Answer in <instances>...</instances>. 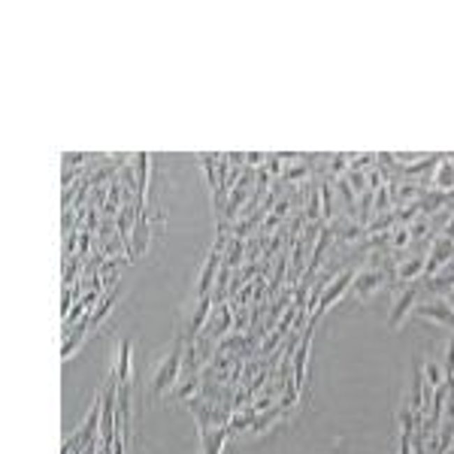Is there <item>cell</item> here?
Masks as SVG:
<instances>
[{
  "mask_svg": "<svg viewBox=\"0 0 454 454\" xmlns=\"http://www.w3.org/2000/svg\"><path fill=\"white\" fill-rule=\"evenodd\" d=\"M182 367H185V345H182V339H176V345H173V351L158 363V369H154L152 394H154V397H163L170 388H176Z\"/></svg>",
  "mask_w": 454,
  "mask_h": 454,
  "instance_id": "6da1fadb",
  "label": "cell"
},
{
  "mask_svg": "<svg viewBox=\"0 0 454 454\" xmlns=\"http://www.w3.org/2000/svg\"><path fill=\"white\" fill-rule=\"evenodd\" d=\"M418 285H421V281H412V285H403L397 291L394 303H390V312H388V327H390V330H397V327L406 321V315L415 312L418 297H421V288H418Z\"/></svg>",
  "mask_w": 454,
  "mask_h": 454,
  "instance_id": "7a4b0ae2",
  "label": "cell"
},
{
  "mask_svg": "<svg viewBox=\"0 0 454 454\" xmlns=\"http://www.w3.org/2000/svg\"><path fill=\"white\" fill-rule=\"evenodd\" d=\"M351 281H354V270H342L339 276L333 279V285H327L324 291H321V297H318V303H315V312H312V318H309V324H315L318 318H321L327 309L330 306H336L342 300V294L345 291L351 288Z\"/></svg>",
  "mask_w": 454,
  "mask_h": 454,
  "instance_id": "3957f363",
  "label": "cell"
},
{
  "mask_svg": "<svg viewBox=\"0 0 454 454\" xmlns=\"http://www.w3.org/2000/svg\"><path fill=\"white\" fill-rule=\"evenodd\" d=\"M415 315L424 318V321H433V324H439V327H448V330H454V306L445 297H430V300H424V303H418L415 306Z\"/></svg>",
  "mask_w": 454,
  "mask_h": 454,
  "instance_id": "277c9868",
  "label": "cell"
},
{
  "mask_svg": "<svg viewBox=\"0 0 454 454\" xmlns=\"http://www.w3.org/2000/svg\"><path fill=\"white\" fill-rule=\"evenodd\" d=\"M454 258V240L451 236H436L430 242V254H427V270L424 276H439V272L448 267V261Z\"/></svg>",
  "mask_w": 454,
  "mask_h": 454,
  "instance_id": "5b68a950",
  "label": "cell"
},
{
  "mask_svg": "<svg viewBox=\"0 0 454 454\" xmlns=\"http://www.w3.org/2000/svg\"><path fill=\"white\" fill-rule=\"evenodd\" d=\"M381 285H385V272H381L379 267H363V270L354 272L351 291L358 294V300H369Z\"/></svg>",
  "mask_w": 454,
  "mask_h": 454,
  "instance_id": "8992f818",
  "label": "cell"
},
{
  "mask_svg": "<svg viewBox=\"0 0 454 454\" xmlns=\"http://www.w3.org/2000/svg\"><path fill=\"white\" fill-rule=\"evenodd\" d=\"M149 152H140L133 158V170H136V215H145V200H149Z\"/></svg>",
  "mask_w": 454,
  "mask_h": 454,
  "instance_id": "52a82bcc",
  "label": "cell"
},
{
  "mask_svg": "<svg viewBox=\"0 0 454 454\" xmlns=\"http://www.w3.org/2000/svg\"><path fill=\"white\" fill-rule=\"evenodd\" d=\"M427 254H430V249L427 251H418L412 254L406 263H400L397 267V285H412V281H418L424 276V270H427Z\"/></svg>",
  "mask_w": 454,
  "mask_h": 454,
  "instance_id": "ba28073f",
  "label": "cell"
},
{
  "mask_svg": "<svg viewBox=\"0 0 454 454\" xmlns=\"http://www.w3.org/2000/svg\"><path fill=\"white\" fill-rule=\"evenodd\" d=\"M309 345H312V324L303 330V339H300L297 351H294V379H291V385L297 390H303V379H306V358H309Z\"/></svg>",
  "mask_w": 454,
  "mask_h": 454,
  "instance_id": "9c48e42d",
  "label": "cell"
},
{
  "mask_svg": "<svg viewBox=\"0 0 454 454\" xmlns=\"http://www.w3.org/2000/svg\"><path fill=\"white\" fill-rule=\"evenodd\" d=\"M218 267H221V249H212L209 251V258H206L203 272H200V281H197V297L200 300L209 297V288H212V279H215Z\"/></svg>",
  "mask_w": 454,
  "mask_h": 454,
  "instance_id": "30bf717a",
  "label": "cell"
},
{
  "mask_svg": "<svg viewBox=\"0 0 454 454\" xmlns=\"http://www.w3.org/2000/svg\"><path fill=\"white\" fill-rule=\"evenodd\" d=\"M433 188H439V191H448L454 188V163H448V154L439 161V167H436V176H433Z\"/></svg>",
  "mask_w": 454,
  "mask_h": 454,
  "instance_id": "8fae6325",
  "label": "cell"
},
{
  "mask_svg": "<svg viewBox=\"0 0 454 454\" xmlns=\"http://www.w3.org/2000/svg\"><path fill=\"white\" fill-rule=\"evenodd\" d=\"M424 381H427V388H430V390H436V388H442L445 385V367H442V363L439 360H427L424 363Z\"/></svg>",
  "mask_w": 454,
  "mask_h": 454,
  "instance_id": "7c38bea8",
  "label": "cell"
},
{
  "mask_svg": "<svg viewBox=\"0 0 454 454\" xmlns=\"http://www.w3.org/2000/svg\"><path fill=\"white\" fill-rule=\"evenodd\" d=\"M88 327H91V315H85V318H82V321H79V327H76V330L70 333V342H64V349H61V358H64V360H67L70 354L79 349V342H82V336H85V330H88Z\"/></svg>",
  "mask_w": 454,
  "mask_h": 454,
  "instance_id": "4fadbf2b",
  "label": "cell"
},
{
  "mask_svg": "<svg viewBox=\"0 0 454 454\" xmlns=\"http://www.w3.org/2000/svg\"><path fill=\"white\" fill-rule=\"evenodd\" d=\"M115 294H118V288H109L106 294H103V300H100L97 309H94V315H91V327H100V321L109 315V306L115 303Z\"/></svg>",
  "mask_w": 454,
  "mask_h": 454,
  "instance_id": "5bb4252c",
  "label": "cell"
},
{
  "mask_svg": "<svg viewBox=\"0 0 454 454\" xmlns=\"http://www.w3.org/2000/svg\"><path fill=\"white\" fill-rule=\"evenodd\" d=\"M131 381V342H122V354H118V385Z\"/></svg>",
  "mask_w": 454,
  "mask_h": 454,
  "instance_id": "9a60e30c",
  "label": "cell"
},
{
  "mask_svg": "<svg viewBox=\"0 0 454 454\" xmlns=\"http://www.w3.org/2000/svg\"><path fill=\"white\" fill-rule=\"evenodd\" d=\"M318 194H321V215L327 224H333V194H330V182H321L318 185Z\"/></svg>",
  "mask_w": 454,
  "mask_h": 454,
  "instance_id": "2e32d148",
  "label": "cell"
},
{
  "mask_svg": "<svg viewBox=\"0 0 454 454\" xmlns=\"http://www.w3.org/2000/svg\"><path fill=\"white\" fill-rule=\"evenodd\" d=\"M209 306H212V294L200 300V306L194 309V321H191V333H200V330H203V324H206V318H209Z\"/></svg>",
  "mask_w": 454,
  "mask_h": 454,
  "instance_id": "e0dca14e",
  "label": "cell"
},
{
  "mask_svg": "<svg viewBox=\"0 0 454 454\" xmlns=\"http://www.w3.org/2000/svg\"><path fill=\"white\" fill-rule=\"evenodd\" d=\"M224 442H227V430H224V427H218L212 436H206V439H203V454H221Z\"/></svg>",
  "mask_w": 454,
  "mask_h": 454,
  "instance_id": "ac0fdd59",
  "label": "cell"
},
{
  "mask_svg": "<svg viewBox=\"0 0 454 454\" xmlns=\"http://www.w3.org/2000/svg\"><path fill=\"white\" fill-rule=\"evenodd\" d=\"M94 297H97V294H88V297H82V300H79V303H76V306H73V312H70V315H64V327H70V324H73V321H76V318H79L82 312H85V309H88V306H94Z\"/></svg>",
  "mask_w": 454,
  "mask_h": 454,
  "instance_id": "d6986e66",
  "label": "cell"
},
{
  "mask_svg": "<svg viewBox=\"0 0 454 454\" xmlns=\"http://www.w3.org/2000/svg\"><path fill=\"white\" fill-rule=\"evenodd\" d=\"M197 388H200L197 376H191V379H188V385H182V388L176 390V397H179V400H188V397H194V394H197Z\"/></svg>",
  "mask_w": 454,
  "mask_h": 454,
  "instance_id": "ffe728a7",
  "label": "cell"
},
{
  "mask_svg": "<svg viewBox=\"0 0 454 454\" xmlns=\"http://www.w3.org/2000/svg\"><path fill=\"white\" fill-rule=\"evenodd\" d=\"M445 300H448V303H451V306H454V288H451V291H448V294H445Z\"/></svg>",
  "mask_w": 454,
  "mask_h": 454,
  "instance_id": "44dd1931",
  "label": "cell"
}]
</instances>
